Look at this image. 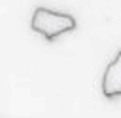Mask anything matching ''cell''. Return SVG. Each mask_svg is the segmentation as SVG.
I'll return each instance as SVG.
<instances>
[{
    "label": "cell",
    "mask_w": 121,
    "mask_h": 118,
    "mask_svg": "<svg viewBox=\"0 0 121 118\" xmlns=\"http://www.w3.org/2000/svg\"><path fill=\"white\" fill-rule=\"evenodd\" d=\"M30 27H32V30L40 32L47 40H53L62 32L74 30L76 29V19L70 13L55 11V10H49V8H36L34 13H32Z\"/></svg>",
    "instance_id": "obj_1"
},
{
    "label": "cell",
    "mask_w": 121,
    "mask_h": 118,
    "mask_svg": "<svg viewBox=\"0 0 121 118\" xmlns=\"http://www.w3.org/2000/svg\"><path fill=\"white\" fill-rule=\"evenodd\" d=\"M102 93L106 97H117V95H121V49L115 55V59L104 70Z\"/></svg>",
    "instance_id": "obj_2"
}]
</instances>
